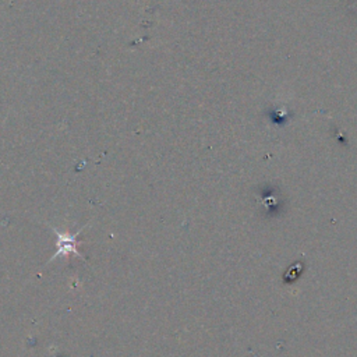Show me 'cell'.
Returning a JSON list of instances; mask_svg holds the SVG:
<instances>
[{"mask_svg": "<svg viewBox=\"0 0 357 357\" xmlns=\"http://www.w3.org/2000/svg\"><path fill=\"white\" fill-rule=\"evenodd\" d=\"M49 228L52 229V231L55 232V234H56V253L53 254L50 258H49V261H47V264L49 263H53L55 260H58L60 257H64V258H69V255H76V257H78L81 261H84V263H87V260H85V257L82 255V254L78 251V246H80V243L77 240V237H78V234H80L81 232L84 231V228H81L80 231L76 232V233H70L67 231H59L58 228H55V226H50L49 225Z\"/></svg>", "mask_w": 357, "mask_h": 357, "instance_id": "6da1fadb", "label": "cell"}]
</instances>
